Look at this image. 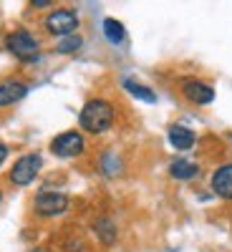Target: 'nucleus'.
<instances>
[{"label": "nucleus", "instance_id": "obj_1", "mask_svg": "<svg viewBox=\"0 0 232 252\" xmlns=\"http://www.w3.org/2000/svg\"><path fill=\"white\" fill-rule=\"evenodd\" d=\"M114 103L106 101V98H89L83 103V109L78 114V126L86 134H103L111 129L114 124Z\"/></svg>", "mask_w": 232, "mask_h": 252}, {"label": "nucleus", "instance_id": "obj_2", "mask_svg": "<svg viewBox=\"0 0 232 252\" xmlns=\"http://www.w3.org/2000/svg\"><path fill=\"white\" fill-rule=\"evenodd\" d=\"M5 48L20 61H38V40L28 31H13L5 38Z\"/></svg>", "mask_w": 232, "mask_h": 252}, {"label": "nucleus", "instance_id": "obj_3", "mask_svg": "<svg viewBox=\"0 0 232 252\" xmlns=\"http://www.w3.org/2000/svg\"><path fill=\"white\" fill-rule=\"evenodd\" d=\"M68 197L61 192H38L33 197V212L38 217H58L68 209Z\"/></svg>", "mask_w": 232, "mask_h": 252}, {"label": "nucleus", "instance_id": "obj_4", "mask_svg": "<svg viewBox=\"0 0 232 252\" xmlns=\"http://www.w3.org/2000/svg\"><path fill=\"white\" fill-rule=\"evenodd\" d=\"M40 166H43V159H40V154H23V157L13 164L10 182H13L15 187H28V184L38 177Z\"/></svg>", "mask_w": 232, "mask_h": 252}, {"label": "nucleus", "instance_id": "obj_5", "mask_svg": "<svg viewBox=\"0 0 232 252\" xmlns=\"http://www.w3.org/2000/svg\"><path fill=\"white\" fill-rule=\"evenodd\" d=\"M83 149H86V141H83L81 131H63V134L53 136V141H51V152L56 157H61V159L81 157Z\"/></svg>", "mask_w": 232, "mask_h": 252}, {"label": "nucleus", "instance_id": "obj_6", "mask_svg": "<svg viewBox=\"0 0 232 252\" xmlns=\"http://www.w3.org/2000/svg\"><path fill=\"white\" fill-rule=\"evenodd\" d=\"M76 28H78V15H76V10L61 8V10H53V13L46 18V31H48L51 35L66 38V35H73Z\"/></svg>", "mask_w": 232, "mask_h": 252}, {"label": "nucleus", "instance_id": "obj_7", "mask_svg": "<svg viewBox=\"0 0 232 252\" xmlns=\"http://www.w3.org/2000/svg\"><path fill=\"white\" fill-rule=\"evenodd\" d=\"M182 94L187 101L197 103V106H207V103L215 101V89L209 86L207 81H199V78H187L182 81Z\"/></svg>", "mask_w": 232, "mask_h": 252}, {"label": "nucleus", "instance_id": "obj_8", "mask_svg": "<svg viewBox=\"0 0 232 252\" xmlns=\"http://www.w3.org/2000/svg\"><path fill=\"white\" fill-rule=\"evenodd\" d=\"M26 96H28V83L26 81H18V78L0 81V109L13 106V103L23 101Z\"/></svg>", "mask_w": 232, "mask_h": 252}, {"label": "nucleus", "instance_id": "obj_9", "mask_svg": "<svg viewBox=\"0 0 232 252\" xmlns=\"http://www.w3.org/2000/svg\"><path fill=\"white\" fill-rule=\"evenodd\" d=\"M166 139H169V144L174 146L177 152H189L195 146V141H197L195 131L187 129V126H182V124H172L169 129H166Z\"/></svg>", "mask_w": 232, "mask_h": 252}, {"label": "nucleus", "instance_id": "obj_10", "mask_svg": "<svg viewBox=\"0 0 232 252\" xmlns=\"http://www.w3.org/2000/svg\"><path fill=\"white\" fill-rule=\"evenodd\" d=\"M212 192L222 199H232V164H222L212 174Z\"/></svg>", "mask_w": 232, "mask_h": 252}, {"label": "nucleus", "instance_id": "obj_11", "mask_svg": "<svg viewBox=\"0 0 232 252\" xmlns=\"http://www.w3.org/2000/svg\"><path fill=\"white\" fill-rule=\"evenodd\" d=\"M91 229H94V235L99 237V242L101 245H114L116 242V237H119V232H116V224L109 220V217H96L94 220V224H91Z\"/></svg>", "mask_w": 232, "mask_h": 252}, {"label": "nucleus", "instance_id": "obj_12", "mask_svg": "<svg viewBox=\"0 0 232 252\" xmlns=\"http://www.w3.org/2000/svg\"><path fill=\"white\" fill-rule=\"evenodd\" d=\"M199 174V164L189 161V159H174L169 164V177L179 179V182H189Z\"/></svg>", "mask_w": 232, "mask_h": 252}, {"label": "nucleus", "instance_id": "obj_13", "mask_svg": "<svg viewBox=\"0 0 232 252\" xmlns=\"http://www.w3.org/2000/svg\"><path fill=\"white\" fill-rule=\"evenodd\" d=\"M124 89L129 91L134 98H139V101H146V103H157V94H154L149 86H144V83L134 81V78H124Z\"/></svg>", "mask_w": 232, "mask_h": 252}, {"label": "nucleus", "instance_id": "obj_14", "mask_svg": "<svg viewBox=\"0 0 232 252\" xmlns=\"http://www.w3.org/2000/svg\"><path fill=\"white\" fill-rule=\"evenodd\" d=\"M103 35H106L109 43L121 46V43H124V38H126L124 23H121V20H116V18H106V20H103Z\"/></svg>", "mask_w": 232, "mask_h": 252}, {"label": "nucleus", "instance_id": "obj_15", "mask_svg": "<svg viewBox=\"0 0 232 252\" xmlns=\"http://www.w3.org/2000/svg\"><path fill=\"white\" fill-rule=\"evenodd\" d=\"M81 46H83V38H81L78 33H73V35H66V38H58V43H56V53L68 56V53H76Z\"/></svg>", "mask_w": 232, "mask_h": 252}, {"label": "nucleus", "instance_id": "obj_16", "mask_svg": "<svg viewBox=\"0 0 232 252\" xmlns=\"http://www.w3.org/2000/svg\"><path fill=\"white\" fill-rule=\"evenodd\" d=\"M99 169L106 174V177H116L119 172H121V161L116 159V154L114 152H106L101 159H99Z\"/></svg>", "mask_w": 232, "mask_h": 252}, {"label": "nucleus", "instance_id": "obj_17", "mask_svg": "<svg viewBox=\"0 0 232 252\" xmlns=\"http://www.w3.org/2000/svg\"><path fill=\"white\" fill-rule=\"evenodd\" d=\"M51 0H31V8H48Z\"/></svg>", "mask_w": 232, "mask_h": 252}, {"label": "nucleus", "instance_id": "obj_18", "mask_svg": "<svg viewBox=\"0 0 232 252\" xmlns=\"http://www.w3.org/2000/svg\"><path fill=\"white\" fill-rule=\"evenodd\" d=\"M5 159H8V146H5L3 141H0V164H3Z\"/></svg>", "mask_w": 232, "mask_h": 252}, {"label": "nucleus", "instance_id": "obj_19", "mask_svg": "<svg viewBox=\"0 0 232 252\" xmlns=\"http://www.w3.org/2000/svg\"><path fill=\"white\" fill-rule=\"evenodd\" d=\"M0 202H3V194H0Z\"/></svg>", "mask_w": 232, "mask_h": 252}]
</instances>
